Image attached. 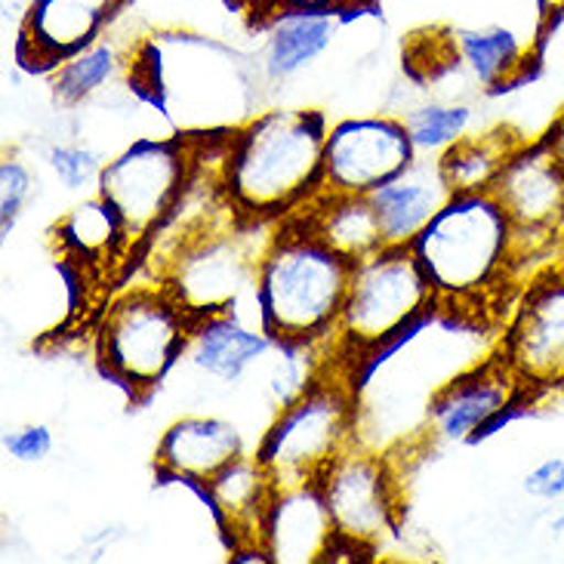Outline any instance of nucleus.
<instances>
[{
  "label": "nucleus",
  "instance_id": "f257e3e1",
  "mask_svg": "<svg viewBox=\"0 0 564 564\" xmlns=\"http://www.w3.org/2000/svg\"><path fill=\"white\" fill-rule=\"evenodd\" d=\"M327 118L315 108H269L223 137L219 188L250 226L300 214L321 195Z\"/></svg>",
  "mask_w": 564,
  "mask_h": 564
},
{
  "label": "nucleus",
  "instance_id": "f03ea898",
  "mask_svg": "<svg viewBox=\"0 0 564 564\" xmlns=\"http://www.w3.org/2000/svg\"><path fill=\"white\" fill-rule=\"evenodd\" d=\"M351 260L308 226L303 214L275 223L257 265V318L275 343L330 346L346 303Z\"/></svg>",
  "mask_w": 564,
  "mask_h": 564
},
{
  "label": "nucleus",
  "instance_id": "7ed1b4c3",
  "mask_svg": "<svg viewBox=\"0 0 564 564\" xmlns=\"http://www.w3.org/2000/svg\"><path fill=\"white\" fill-rule=\"evenodd\" d=\"M411 247L435 290V308L485 312L519 272L512 226L490 192L454 195Z\"/></svg>",
  "mask_w": 564,
  "mask_h": 564
},
{
  "label": "nucleus",
  "instance_id": "20e7f679",
  "mask_svg": "<svg viewBox=\"0 0 564 564\" xmlns=\"http://www.w3.org/2000/svg\"><path fill=\"white\" fill-rule=\"evenodd\" d=\"M432 308L435 290L413 247H380L365 260L351 262L349 290L336 321L330 355L355 373L361 361L377 358L416 330Z\"/></svg>",
  "mask_w": 564,
  "mask_h": 564
},
{
  "label": "nucleus",
  "instance_id": "39448f33",
  "mask_svg": "<svg viewBox=\"0 0 564 564\" xmlns=\"http://www.w3.org/2000/svg\"><path fill=\"white\" fill-rule=\"evenodd\" d=\"M195 318L164 281L118 293L96 327V365L133 401L149 398L183 361Z\"/></svg>",
  "mask_w": 564,
  "mask_h": 564
},
{
  "label": "nucleus",
  "instance_id": "423d86ee",
  "mask_svg": "<svg viewBox=\"0 0 564 564\" xmlns=\"http://www.w3.org/2000/svg\"><path fill=\"white\" fill-rule=\"evenodd\" d=\"M351 382L355 373L334 358L327 373L303 398L275 411V420L262 432L257 457L275 478L278 490L321 485L336 459L358 442Z\"/></svg>",
  "mask_w": 564,
  "mask_h": 564
},
{
  "label": "nucleus",
  "instance_id": "0eeeda50",
  "mask_svg": "<svg viewBox=\"0 0 564 564\" xmlns=\"http://www.w3.org/2000/svg\"><path fill=\"white\" fill-rule=\"evenodd\" d=\"M204 133L137 139L106 161L96 195L121 216L130 247L149 241L164 229L170 216L195 185Z\"/></svg>",
  "mask_w": 564,
  "mask_h": 564
},
{
  "label": "nucleus",
  "instance_id": "6e6552de",
  "mask_svg": "<svg viewBox=\"0 0 564 564\" xmlns=\"http://www.w3.org/2000/svg\"><path fill=\"white\" fill-rule=\"evenodd\" d=\"M238 226H245V219L235 210L226 219H192L173 245L161 281L192 318L229 312L257 284L262 250L257 253L247 245Z\"/></svg>",
  "mask_w": 564,
  "mask_h": 564
},
{
  "label": "nucleus",
  "instance_id": "1a4fd4ad",
  "mask_svg": "<svg viewBox=\"0 0 564 564\" xmlns=\"http://www.w3.org/2000/svg\"><path fill=\"white\" fill-rule=\"evenodd\" d=\"M321 494L334 521V543L324 562L339 555H377L401 528V485L395 466L355 442L321 478Z\"/></svg>",
  "mask_w": 564,
  "mask_h": 564
},
{
  "label": "nucleus",
  "instance_id": "9d476101",
  "mask_svg": "<svg viewBox=\"0 0 564 564\" xmlns=\"http://www.w3.org/2000/svg\"><path fill=\"white\" fill-rule=\"evenodd\" d=\"M490 195L512 226L516 269L528 257L550 253L564 235V167L543 139L512 149Z\"/></svg>",
  "mask_w": 564,
  "mask_h": 564
},
{
  "label": "nucleus",
  "instance_id": "9b49d317",
  "mask_svg": "<svg viewBox=\"0 0 564 564\" xmlns=\"http://www.w3.org/2000/svg\"><path fill=\"white\" fill-rule=\"evenodd\" d=\"M420 158L404 118L365 115L346 118L327 130L321 195L327 198H367L380 185L395 180Z\"/></svg>",
  "mask_w": 564,
  "mask_h": 564
},
{
  "label": "nucleus",
  "instance_id": "f8f14e48",
  "mask_svg": "<svg viewBox=\"0 0 564 564\" xmlns=\"http://www.w3.org/2000/svg\"><path fill=\"white\" fill-rule=\"evenodd\" d=\"M497 355L531 401L564 389V269H550L524 288Z\"/></svg>",
  "mask_w": 564,
  "mask_h": 564
},
{
  "label": "nucleus",
  "instance_id": "ddd939ff",
  "mask_svg": "<svg viewBox=\"0 0 564 564\" xmlns=\"http://www.w3.org/2000/svg\"><path fill=\"white\" fill-rule=\"evenodd\" d=\"M546 41L512 22L444 25L429 34V72H451L478 90H509L540 65Z\"/></svg>",
  "mask_w": 564,
  "mask_h": 564
},
{
  "label": "nucleus",
  "instance_id": "4468645a",
  "mask_svg": "<svg viewBox=\"0 0 564 564\" xmlns=\"http://www.w3.org/2000/svg\"><path fill=\"white\" fill-rule=\"evenodd\" d=\"M531 401L516 373L494 351L490 358L466 367L429 398L426 429L435 442L469 444L485 438L509 413Z\"/></svg>",
  "mask_w": 564,
  "mask_h": 564
},
{
  "label": "nucleus",
  "instance_id": "2eb2a0df",
  "mask_svg": "<svg viewBox=\"0 0 564 564\" xmlns=\"http://www.w3.org/2000/svg\"><path fill=\"white\" fill-rule=\"evenodd\" d=\"M130 0H29L15 59L34 75H53L62 62L108 37Z\"/></svg>",
  "mask_w": 564,
  "mask_h": 564
},
{
  "label": "nucleus",
  "instance_id": "dca6fc26",
  "mask_svg": "<svg viewBox=\"0 0 564 564\" xmlns=\"http://www.w3.org/2000/svg\"><path fill=\"white\" fill-rule=\"evenodd\" d=\"M247 454L245 432L226 416L192 413L173 420L154 447V473L164 481H180L204 490L216 475Z\"/></svg>",
  "mask_w": 564,
  "mask_h": 564
},
{
  "label": "nucleus",
  "instance_id": "f3484780",
  "mask_svg": "<svg viewBox=\"0 0 564 564\" xmlns=\"http://www.w3.org/2000/svg\"><path fill=\"white\" fill-rule=\"evenodd\" d=\"M214 512L229 555L245 550H265V528L275 506L278 485L257 454L235 459L200 490Z\"/></svg>",
  "mask_w": 564,
  "mask_h": 564
},
{
  "label": "nucleus",
  "instance_id": "a211bd4d",
  "mask_svg": "<svg viewBox=\"0 0 564 564\" xmlns=\"http://www.w3.org/2000/svg\"><path fill=\"white\" fill-rule=\"evenodd\" d=\"M367 198L377 210L386 245L411 247L454 198V188L444 180L438 154H429L416 158L404 173H398L395 180L380 185Z\"/></svg>",
  "mask_w": 564,
  "mask_h": 564
},
{
  "label": "nucleus",
  "instance_id": "6ab92c4d",
  "mask_svg": "<svg viewBox=\"0 0 564 564\" xmlns=\"http://www.w3.org/2000/svg\"><path fill=\"white\" fill-rule=\"evenodd\" d=\"M275 349V339L262 327H250L235 315V308L195 318L188 346H185V361L198 370L200 377L219 382V386H235L247 377L250 367H257L269 351Z\"/></svg>",
  "mask_w": 564,
  "mask_h": 564
},
{
  "label": "nucleus",
  "instance_id": "aec40b11",
  "mask_svg": "<svg viewBox=\"0 0 564 564\" xmlns=\"http://www.w3.org/2000/svg\"><path fill=\"white\" fill-rule=\"evenodd\" d=\"M334 521L318 485L281 488L265 528V552L278 564H315L327 558Z\"/></svg>",
  "mask_w": 564,
  "mask_h": 564
},
{
  "label": "nucleus",
  "instance_id": "412c9836",
  "mask_svg": "<svg viewBox=\"0 0 564 564\" xmlns=\"http://www.w3.org/2000/svg\"><path fill=\"white\" fill-rule=\"evenodd\" d=\"M346 15L321 10H284L269 15L257 29L262 31L260 72L265 80L281 84L305 72L334 46Z\"/></svg>",
  "mask_w": 564,
  "mask_h": 564
},
{
  "label": "nucleus",
  "instance_id": "4be33fe9",
  "mask_svg": "<svg viewBox=\"0 0 564 564\" xmlns=\"http://www.w3.org/2000/svg\"><path fill=\"white\" fill-rule=\"evenodd\" d=\"M300 214L308 219V226L318 231L336 253L346 260H365L373 250L386 247L380 219L370 198H327L318 195Z\"/></svg>",
  "mask_w": 564,
  "mask_h": 564
},
{
  "label": "nucleus",
  "instance_id": "5701e85b",
  "mask_svg": "<svg viewBox=\"0 0 564 564\" xmlns=\"http://www.w3.org/2000/svg\"><path fill=\"white\" fill-rule=\"evenodd\" d=\"M137 65V53L123 50L115 37H102L87 50H80L77 56L62 62L53 72V93L62 106H80L93 99L96 93L108 87L115 77L121 75L123 68Z\"/></svg>",
  "mask_w": 564,
  "mask_h": 564
},
{
  "label": "nucleus",
  "instance_id": "b1692460",
  "mask_svg": "<svg viewBox=\"0 0 564 564\" xmlns=\"http://www.w3.org/2000/svg\"><path fill=\"white\" fill-rule=\"evenodd\" d=\"M519 142L506 137V133H481V137H466L454 142L451 149L438 154V164L447 185L454 188V195H478L490 192L506 158L512 154Z\"/></svg>",
  "mask_w": 564,
  "mask_h": 564
},
{
  "label": "nucleus",
  "instance_id": "393cba45",
  "mask_svg": "<svg viewBox=\"0 0 564 564\" xmlns=\"http://www.w3.org/2000/svg\"><path fill=\"white\" fill-rule=\"evenodd\" d=\"M56 235L59 245L84 262H111L121 250H130L121 216L99 195L77 204L68 216H62Z\"/></svg>",
  "mask_w": 564,
  "mask_h": 564
},
{
  "label": "nucleus",
  "instance_id": "a878e982",
  "mask_svg": "<svg viewBox=\"0 0 564 564\" xmlns=\"http://www.w3.org/2000/svg\"><path fill=\"white\" fill-rule=\"evenodd\" d=\"M411 130L413 145L420 154H442L454 142L469 133L473 127V108L466 102H426L411 108L404 118Z\"/></svg>",
  "mask_w": 564,
  "mask_h": 564
},
{
  "label": "nucleus",
  "instance_id": "bb28decb",
  "mask_svg": "<svg viewBox=\"0 0 564 564\" xmlns=\"http://www.w3.org/2000/svg\"><path fill=\"white\" fill-rule=\"evenodd\" d=\"M31 192H34L31 170L19 158H7L0 164V229H3V235H10L15 229Z\"/></svg>",
  "mask_w": 564,
  "mask_h": 564
},
{
  "label": "nucleus",
  "instance_id": "cd10ccee",
  "mask_svg": "<svg viewBox=\"0 0 564 564\" xmlns=\"http://www.w3.org/2000/svg\"><path fill=\"white\" fill-rule=\"evenodd\" d=\"M46 161L59 176V183H65V188H84V185L99 183L102 167H106L99 161V154L87 145H53Z\"/></svg>",
  "mask_w": 564,
  "mask_h": 564
},
{
  "label": "nucleus",
  "instance_id": "c85d7f7f",
  "mask_svg": "<svg viewBox=\"0 0 564 564\" xmlns=\"http://www.w3.org/2000/svg\"><path fill=\"white\" fill-rule=\"evenodd\" d=\"M377 0H245L247 13L253 15V22L260 25L269 15L284 13V10H321V13L355 15L370 10Z\"/></svg>",
  "mask_w": 564,
  "mask_h": 564
},
{
  "label": "nucleus",
  "instance_id": "c756f323",
  "mask_svg": "<svg viewBox=\"0 0 564 564\" xmlns=\"http://www.w3.org/2000/svg\"><path fill=\"white\" fill-rule=\"evenodd\" d=\"M53 429L44 423H31V426H19L3 435V451L15 459V463H44L53 454Z\"/></svg>",
  "mask_w": 564,
  "mask_h": 564
},
{
  "label": "nucleus",
  "instance_id": "7c9ffc66",
  "mask_svg": "<svg viewBox=\"0 0 564 564\" xmlns=\"http://www.w3.org/2000/svg\"><path fill=\"white\" fill-rule=\"evenodd\" d=\"M524 494L543 500V503H555L564 497V457H550L536 463L531 473L524 475Z\"/></svg>",
  "mask_w": 564,
  "mask_h": 564
},
{
  "label": "nucleus",
  "instance_id": "2f4dec72",
  "mask_svg": "<svg viewBox=\"0 0 564 564\" xmlns=\"http://www.w3.org/2000/svg\"><path fill=\"white\" fill-rule=\"evenodd\" d=\"M536 3V13H540V22H543V29L550 34L552 25H558L564 19V0H534Z\"/></svg>",
  "mask_w": 564,
  "mask_h": 564
},
{
  "label": "nucleus",
  "instance_id": "473e14b6",
  "mask_svg": "<svg viewBox=\"0 0 564 564\" xmlns=\"http://www.w3.org/2000/svg\"><path fill=\"white\" fill-rule=\"evenodd\" d=\"M546 145H550V152L562 161V167H564V111L552 121V127L546 130V137H540Z\"/></svg>",
  "mask_w": 564,
  "mask_h": 564
},
{
  "label": "nucleus",
  "instance_id": "72a5a7b5",
  "mask_svg": "<svg viewBox=\"0 0 564 564\" xmlns=\"http://www.w3.org/2000/svg\"><path fill=\"white\" fill-rule=\"evenodd\" d=\"M550 531H552V536H564V516H558V519L550 521Z\"/></svg>",
  "mask_w": 564,
  "mask_h": 564
}]
</instances>
